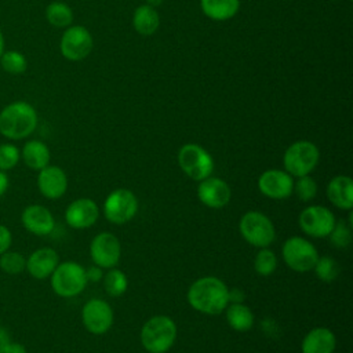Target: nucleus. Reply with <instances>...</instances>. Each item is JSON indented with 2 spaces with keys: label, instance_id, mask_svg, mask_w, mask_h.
I'll return each mask as SVG.
<instances>
[{
  "label": "nucleus",
  "instance_id": "1",
  "mask_svg": "<svg viewBox=\"0 0 353 353\" xmlns=\"http://www.w3.org/2000/svg\"><path fill=\"white\" fill-rule=\"evenodd\" d=\"M186 298L196 312L216 316L229 305V287L215 276H204L190 284Z\"/></svg>",
  "mask_w": 353,
  "mask_h": 353
},
{
  "label": "nucleus",
  "instance_id": "2",
  "mask_svg": "<svg viewBox=\"0 0 353 353\" xmlns=\"http://www.w3.org/2000/svg\"><path fill=\"white\" fill-rule=\"evenodd\" d=\"M37 112L26 101H15L0 112V134L11 141L25 139L37 127Z\"/></svg>",
  "mask_w": 353,
  "mask_h": 353
},
{
  "label": "nucleus",
  "instance_id": "3",
  "mask_svg": "<svg viewBox=\"0 0 353 353\" xmlns=\"http://www.w3.org/2000/svg\"><path fill=\"white\" fill-rule=\"evenodd\" d=\"M178 328L175 321L165 314L150 317L141 328L142 347L149 353H165L176 341Z\"/></svg>",
  "mask_w": 353,
  "mask_h": 353
},
{
  "label": "nucleus",
  "instance_id": "4",
  "mask_svg": "<svg viewBox=\"0 0 353 353\" xmlns=\"http://www.w3.org/2000/svg\"><path fill=\"white\" fill-rule=\"evenodd\" d=\"M52 291L61 298H73L84 291L88 281L85 268L73 261L59 262L50 276Z\"/></svg>",
  "mask_w": 353,
  "mask_h": 353
},
{
  "label": "nucleus",
  "instance_id": "5",
  "mask_svg": "<svg viewBox=\"0 0 353 353\" xmlns=\"http://www.w3.org/2000/svg\"><path fill=\"white\" fill-rule=\"evenodd\" d=\"M239 232L243 240L256 248L269 247L276 239L272 219L261 211H247L239 221Z\"/></svg>",
  "mask_w": 353,
  "mask_h": 353
},
{
  "label": "nucleus",
  "instance_id": "6",
  "mask_svg": "<svg viewBox=\"0 0 353 353\" xmlns=\"http://www.w3.org/2000/svg\"><path fill=\"white\" fill-rule=\"evenodd\" d=\"M320 160L319 148L306 139L296 141L291 143L283 154L284 171L291 176L310 175V172L317 167Z\"/></svg>",
  "mask_w": 353,
  "mask_h": 353
},
{
  "label": "nucleus",
  "instance_id": "7",
  "mask_svg": "<svg viewBox=\"0 0 353 353\" xmlns=\"http://www.w3.org/2000/svg\"><path fill=\"white\" fill-rule=\"evenodd\" d=\"M176 161L182 172L196 182L211 176L215 165L212 156L197 143H185L181 146Z\"/></svg>",
  "mask_w": 353,
  "mask_h": 353
},
{
  "label": "nucleus",
  "instance_id": "8",
  "mask_svg": "<svg viewBox=\"0 0 353 353\" xmlns=\"http://www.w3.org/2000/svg\"><path fill=\"white\" fill-rule=\"evenodd\" d=\"M281 256L291 270L296 273H306L313 270L320 255L312 241L301 236H291L281 247Z\"/></svg>",
  "mask_w": 353,
  "mask_h": 353
},
{
  "label": "nucleus",
  "instance_id": "9",
  "mask_svg": "<svg viewBox=\"0 0 353 353\" xmlns=\"http://www.w3.org/2000/svg\"><path fill=\"white\" fill-rule=\"evenodd\" d=\"M138 199L135 193L125 188L112 190L102 205L103 216L113 225H124L130 222L138 212Z\"/></svg>",
  "mask_w": 353,
  "mask_h": 353
},
{
  "label": "nucleus",
  "instance_id": "10",
  "mask_svg": "<svg viewBox=\"0 0 353 353\" xmlns=\"http://www.w3.org/2000/svg\"><path fill=\"white\" fill-rule=\"evenodd\" d=\"M94 47L90 30L81 25H70L61 36L59 50L63 58L72 62L85 59Z\"/></svg>",
  "mask_w": 353,
  "mask_h": 353
},
{
  "label": "nucleus",
  "instance_id": "11",
  "mask_svg": "<svg viewBox=\"0 0 353 353\" xmlns=\"http://www.w3.org/2000/svg\"><path fill=\"white\" fill-rule=\"evenodd\" d=\"M336 219L334 212L324 205H307L305 207L299 216L298 225L301 230L314 239H323L330 234Z\"/></svg>",
  "mask_w": 353,
  "mask_h": 353
},
{
  "label": "nucleus",
  "instance_id": "12",
  "mask_svg": "<svg viewBox=\"0 0 353 353\" xmlns=\"http://www.w3.org/2000/svg\"><path fill=\"white\" fill-rule=\"evenodd\" d=\"M81 321L90 334L102 335L112 328L114 313L106 301L101 298H91L81 309Z\"/></svg>",
  "mask_w": 353,
  "mask_h": 353
},
{
  "label": "nucleus",
  "instance_id": "13",
  "mask_svg": "<svg viewBox=\"0 0 353 353\" xmlns=\"http://www.w3.org/2000/svg\"><path fill=\"white\" fill-rule=\"evenodd\" d=\"M90 256L92 263L102 268H114L121 258V243L116 234L101 232L90 243Z\"/></svg>",
  "mask_w": 353,
  "mask_h": 353
},
{
  "label": "nucleus",
  "instance_id": "14",
  "mask_svg": "<svg viewBox=\"0 0 353 353\" xmlns=\"http://www.w3.org/2000/svg\"><path fill=\"white\" fill-rule=\"evenodd\" d=\"M258 190L268 199L284 200L292 194L294 176L284 170L270 168L263 171L258 178Z\"/></svg>",
  "mask_w": 353,
  "mask_h": 353
},
{
  "label": "nucleus",
  "instance_id": "15",
  "mask_svg": "<svg viewBox=\"0 0 353 353\" xmlns=\"http://www.w3.org/2000/svg\"><path fill=\"white\" fill-rule=\"evenodd\" d=\"M197 197L205 207L219 210L229 204L232 199V189L222 178L207 176L197 185Z\"/></svg>",
  "mask_w": 353,
  "mask_h": 353
},
{
  "label": "nucleus",
  "instance_id": "16",
  "mask_svg": "<svg viewBox=\"0 0 353 353\" xmlns=\"http://www.w3.org/2000/svg\"><path fill=\"white\" fill-rule=\"evenodd\" d=\"M99 218L98 204L88 197L73 200L65 210V221L72 229L83 230L94 226Z\"/></svg>",
  "mask_w": 353,
  "mask_h": 353
},
{
  "label": "nucleus",
  "instance_id": "17",
  "mask_svg": "<svg viewBox=\"0 0 353 353\" xmlns=\"http://www.w3.org/2000/svg\"><path fill=\"white\" fill-rule=\"evenodd\" d=\"M37 188L41 196L48 200L61 199L68 190L66 172L58 165H46L39 171Z\"/></svg>",
  "mask_w": 353,
  "mask_h": 353
},
{
  "label": "nucleus",
  "instance_id": "18",
  "mask_svg": "<svg viewBox=\"0 0 353 353\" xmlns=\"http://www.w3.org/2000/svg\"><path fill=\"white\" fill-rule=\"evenodd\" d=\"M22 226L34 236H47L55 228L52 212L40 204H30L21 214Z\"/></svg>",
  "mask_w": 353,
  "mask_h": 353
},
{
  "label": "nucleus",
  "instance_id": "19",
  "mask_svg": "<svg viewBox=\"0 0 353 353\" xmlns=\"http://www.w3.org/2000/svg\"><path fill=\"white\" fill-rule=\"evenodd\" d=\"M59 263V255L54 248L41 247L34 250L26 258L25 270L36 280H44L51 276Z\"/></svg>",
  "mask_w": 353,
  "mask_h": 353
},
{
  "label": "nucleus",
  "instance_id": "20",
  "mask_svg": "<svg viewBox=\"0 0 353 353\" xmlns=\"http://www.w3.org/2000/svg\"><path fill=\"white\" fill-rule=\"evenodd\" d=\"M328 201L343 211H352L353 208V181L347 175L334 176L325 188Z\"/></svg>",
  "mask_w": 353,
  "mask_h": 353
},
{
  "label": "nucleus",
  "instance_id": "21",
  "mask_svg": "<svg viewBox=\"0 0 353 353\" xmlns=\"http://www.w3.org/2000/svg\"><path fill=\"white\" fill-rule=\"evenodd\" d=\"M336 347L335 334L327 327L312 328L302 339V353H334Z\"/></svg>",
  "mask_w": 353,
  "mask_h": 353
},
{
  "label": "nucleus",
  "instance_id": "22",
  "mask_svg": "<svg viewBox=\"0 0 353 353\" xmlns=\"http://www.w3.org/2000/svg\"><path fill=\"white\" fill-rule=\"evenodd\" d=\"M21 159L23 164L30 170L40 171L50 164L51 153L48 146L43 141L30 139L23 145L21 150Z\"/></svg>",
  "mask_w": 353,
  "mask_h": 353
},
{
  "label": "nucleus",
  "instance_id": "23",
  "mask_svg": "<svg viewBox=\"0 0 353 353\" xmlns=\"http://www.w3.org/2000/svg\"><path fill=\"white\" fill-rule=\"evenodd\" d=\"M223 312L226 323L232 330L237 332H245L252 328L255 317L252 310L244 302L229 303Z\"/></svg>",
  "mask_w": 353,
  "mask_h": 353
},
{
  "label": "nucleus",
  "instance_id": "24",
  "mask_svg": "<svg viewBox=\"0 0 353 353\" xmlns=\"http://www.w3.org/2000/svg\"><path fill=\"white\" fill-rule=\"evenodd\" d=\"M132 26L141 36H152L160 26V17L156 8L141 4L132 14Z\"/></svg>",
  "mask_w": 353,
  "mask_h": 353
},
{
  "label": "nucleus",
  "instance_id": "25",
  "mask_svg": "<svg viewBox=\"0 0 353 353\" xmlns=\"http://www.w3.org/2000/svg\"><path fill=\"white\" fill-rule=\"evenodd\" d=\"M200 7L210 19L228 21L239 12L240 0H200Z\"/></svg>",
  "mask_w": 353,
  "mask_h": 353
},
{
  "label": "nucleus",
  "instance_id": "26",
  "mask_svg": "<svg viewBox=\"0 0 353 353\" xmlns=\"http://www.w3.org/2000/svg\"><path fill=\"white\" fill-rule=\"evenodd\" d=\"M73 11L63 1H51L46 8V19L55 28H68L73 22Z\"/></svg>",
  "mask_w": 353,
  "mask_h": 353
},
{
  "label": "nucleus",
  "instance_id": "27",
  "mask_svg": "<svg viewBox=\"0 0 353 353\" xmlns=\"http://www.w3.org/2000/svg\"><path fill=\"white\" fill-rule=\"evenodd\" d=\"M102 283L105 292L114 298L121 296L128 288V279L125 273L116 268H110L106 273H103Z\"/></svg>",
  "mask_w": 353,
  "mask_h": 353
},
{
  "label": "nucleus",
  "instance_id": "28",
  "mask_svg": "<svg viewBox=\"0 0 353 353\" xmlns=\"http://www.w3.org/2000/svg\"><path fill=\"white\" fill-rule=\"evenodd\" d=\"M313 272L320 281L332 283L338 279L341 273V268H339V263L332 256L323 255L317 258L313 266Z\"/></svg>",
  "mask_w": 353,
  "mask_h": 353
},
{
  "label": "nucleus",
  "instance_id": "29",
  "mask_svg": "<svg viewBox=\"0 0 353 353\" xmlns=\"http://www.w3.org/2000/svg\"><path fill=\"white\" fill-rule=\"evenodd\" d=\"M0 66L10 74H22L28 69V61L22 52L17 50H8L1 54Z\"/></svg>",
  "mask_w": 353,
  "mask_h": 353
},
{
  "label": "nucleus",
  "instance_id": "30",
  "mask_svg": "<svg viewBox=\"0 0 353 353\" xmlns=\"http://www.w3.org/2000/svg\"><path fill=\"white\" fill-rule=\"evenodd\" d=\"M277 268V256L276 254L269 248H259L254 258V269L259 276H270L274 273Z\"/></svg>",
  "mask_w": 353,
  "mask_h": 353
},
{
  "label": "nucleus",
  "instance_id": "31",
  "mask_svg": "<svg viewBox=\"0 0 353 353\" xmlns=\"http://www.w3.org/2000/svg\"><path fill=\"white\" fill-rule=\"evenodd\" d=\"M327 237L335 248H347L352 244V225L343 219H339L335 222L332 230Z\"/></svg>",
  "mask_w": 353,
  "mask_h": 353
},
{
  "label": "nucleus",
  "instance_id": "32",
  "mask_svg": "<svg viewBox=\"0 0 353 353\" xmlns=\"http://www.w3.org/2000/svg\"><path fill=\"white\" fill-rule=\"evenodd\" d=\"M26 258L17 251H6L0 255V270L7 274H21L25 272Z\"/></svg>",
  "mask_w": 353,
  "mask_h": 353
},
{
  "label": "nucleus",
  "instance_id": "33",
  "mask_svg": "<svg viewBox=\"0 0 353 353\" xmlns=\"http://www.w3.org/2000/svg\"><path fill=\"white\" fill-rule=\"evenodd\" d=\"M317 182L313 176L310 175H303V176H298L296 181H294V189L292 193L296 194V197L301 201H312L316 196H317Z\"/></svg>",
  "mask_w": 353,
  "mask_h": 353
},
{
  "label": "nucleus",
  "instance_id": "34",
  "mask_svg": "<svg viewBox=\"0 0 353 353\" xmlns=\"http://www.w3.org/2000/svg\"><path fill=\"white\" fill-rule=\"evenodd\" d=\"M21 160V150L14 143L0 145V171L12 170Z\"/></svg>",
  "mask_w": 353,
  "mask_h": 353
},
{
  "label": "nucleus",
  "instance_id": "35",
  "mask_svg": "<svg viewBox=\"0 0 353 353\" xmlns=\"http://www.w3.org/2000/svg\"><path fill=\"white\" fill-rule=\"evenodd\" d=\"M12 243V234L6 225L0 223V255L10 250Z\"/></svg>",
  "mask_w": 353,
  "mask_h": 353
},
{
  "label": "nucleus",
  "instance_id": "36",
  "mask_svg": "<svg viewBox=\"0 0 353 353\" xmlns=\"http://www.w3.org/2000/svg\"><path fill=\"white\" fill-rule=\"evenodd\" d=\"M85 277L88 283H98L103 277V269L97 265H91L85 269Z\"/></svg>",
  "mask_w": 353,
  "mask_h": 353
},
{
  "label": "nucleus",
  "instance_id": "37",
  "mask_svg": "<svg viewBox=\"0 0 353 353\" xmlns=\"http://www.w3.org/2000/svg\"><path fill=\"white\" fill-rule=\"evenodd\" d=\"M245 299V294L243 290L233 287L229 288V303H241Z\"/></svg>",
  "mask_w": 353,
  "mask_h": 353
},
{
  "label": "nucleus",
  "instance_id": "38",
  "mask_svg": "<svg viewBox=\"0 0 353 353\" xmlns=\"http://www.w3.org/2000/svg\"><path fill=\"white\" fill-rule=\"evenodd\" d=\"M10 342H11V338H10L8 331L0 325V353H4V350Z\"/></svg>",
  "mask_w": 353,
  "mask_h": 353
},
{
  "label": "nucleus",
  "instance_id": "39",
  "mask_svg": "<svg viewBox=\"0 0 353 353\" xmlns=\"http://www.w3.org/2000/svg\"><path fill=\"white\" fill-rule=\"evenodd\" d=\"M4 353H28L26 352V347L22 345V343H19V342H10L8 343V346L6 347V350H4Z\"/></svg>",
  "mask_w": 353,
  "mask_h": 353
},
{
  "label": "nucleus",
  "instance_id": "40",
  "mask_svg": "<svg viewBox=\"0 0 353 353\" xmlns=\"http://www.w3.org/2000/svg\"><path fill=\"white\" fill-rule=\"evenodd\" d=\"M8 175L4 171H0V197L7 192L8 189Z\"/></svg>",
  "mask_w": 353,
  "mask_h": 353
},
{
  "label": "nucleus",
  "instance_id": "41",
  "mask_svg": "<svg viewBox=\"0 0 353 353\" xmlns=\"http://www.w3.org/2000/svg\"><path fill=\"white\" fill-rule=\"evenodd\" d=\"M163 1H164V0H146V4L150 6V7H153V8H156V7L161 6Z\"/></svg>",
  "mask_w": 353,
  "mask_h": 353
},
{
  "label": "nucleus",
  "instance_id": "42",
  "mask_svg": "<svg viewBox=\"0 0 353 353\" xmlns=\"http://www.w3.org/2000/svg\"><path fill=\"white\" fill-rule=\"evenodd\" d=\"M6 51V40H4V36H3V32L0 30V57L1 54Z\"/></svg>",
  "mask_w": 353,
  "mask_h": 353
},
{
  "label": "nucleus",
  "instance_id": "43",
  "mask_svg": "<svg viewBox=\"0 0 353 353\" xmlns=\"http://www.w3.org/2000/svg\"><path fill=\"white\" fill-rule=\"evenodd\" d=\"M331 1H339V0H331Z\"/></svg>",
  "mask_w": 353,
  "mask_h": 353
},
{
  "label": "nucleus",
  "instance_id": "44",
  "mask_svg": "<svg viewBox=\"0 0 353 353\" xmlns=\"http://www.w3.org/2000/svg\"><path fill=\"white\" fill-rule=\"evenodd\" d=\"M349 1H350V0H349Z\"/></svg>",
  "mask_w": 353,
  "mask_h": 353
}]
</instances>
